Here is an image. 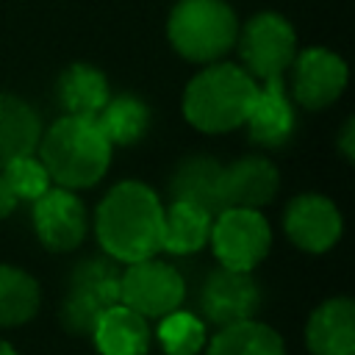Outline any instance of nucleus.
Here are the masks:
<instances>
[{"instance_id":"obj_1","label":"nucleus","mask_w":355,"mask_h":355,"mask_svg":"<svg viewBox=\"0 0 355 355\" xmlns=\"http://www.w3.org/2000/svg\"><path fill=\"white\" fill-rule=\"evenodd\" d=\"M164 205L155 189L141 180H122L108 189L94 211L100 250L116 263H133L161 250Z\"/></svg>"},{"instance_id":"obj_2","label":"nucleus","mask_w":355,"mask_h":355,"mask_svg":"<svg viewBox=\"0 0 355 355\" xmlns=\"http://www.w3.org/2000/svg\"><path fill=\"white\" fill-rule=\"evenodd\" d=\"M111 150L114 147L94 116L64 114L42 133L36 155L55 186L75 191L103 180L111 166Z\"/></svg>"},{"instance_id":"obj_3","label":"nucleus","mask_w":355,"mask_h":355,"mask_svg":"<svg viewBox=\"0 0 355 355\" xmlns=\"http://www.w3.org/2000/svg\"><path fill=\"white\" fill-rule=\"evenodd\" d=\"M258 80L230 61H211L183 92V116L202 133H227L244 125L255 100Z\"/></svg>"},{"instance_id":"obj_4","label":"nucleus","mask_w":355,"mask_h":355,"mask_svg":"<svg viewBox=\"0 0 355 355\" xmlns=\"http://www.w3.org/2000/svg\"><path fill=\"white\" fill-rule=\"evenodd\" d=\"M166 36L186 61L211 64L236 44L239 17L225 0H178L166 19Z\"/></svg>"},{"instance_id":"obj_5","label":"nucleus","mask_w":355,"mask_h":355,"mask_svg":"<svg viewBox=\"0 0 355 355\" xmlns=\"http://www.w3.org/2000/svg\"><path fill=\"white\" fill-rule=\"evenodd\" d=\"M119 263L100 252L75 263L69 272V288L61 300L58 319L72 336H92L97 319L119 300Z\"/></svg>"},{"instance_id":"obj_6","label":"nucleus","mask_w":355,"mask_h":355,"mask_svg":"<svg viewBox=\"0 0 355 355\" xmlns=\"http://www.w3.org/2000/svg\"><path fill=\"white\" fill-rule=\"evenodd\" d=\"M208 244L219 261V266L252 272L272 247V227L258 208L227 205L214 214Z\"/></svg>"},{"instance_id":"obj_7","label":"nucleus","mask_w":355,"mask_h":355,"mask_svg":"<svg viewBox=\"0 0 355 355\" xmlns=\"http://www.w3.org/2000/svg\"><path fill=\"white\" fill-rule=\"evenodd\" d=\"M239 55L244 69L261 83L272 78H283L297 55V33L294 25L277 11H258L239 28Z\"/></svg>"},{"instance_id":"obj_8","label":"nucleus","mask_w":355,"mask_h":355,"mask_svg":"<svg viewBox=\"0 0 355 355\" xmlns=\"http://www.w3.org/2000/svg\"><path fill=\"white\" fill-rule=\"evenodd\" d=\"M119 300L144 319H161L183 305L186 280L169 261L150 255L125 263L119 275Z\"/></svg>"},{"instance_id":"obj_9","label":"nucleus","mask_w":355,"mask_h":355,"mask_svg":"<svg viewBox=\"0 0 355 355\" xmlns=\"http://www.w3.org/2000/svg\"><path fill=\"white\" fill-rule=\"evenodd\" d=\"M291 97L308 111L333 105L347 89V64L327 47H308L291 61Z\"/></svg>"},{"instance_id":"obj_10","label":"nucleus","mask_w":355,"mask_h":355,"mask_svg":"<svg viewBox=\"0 0 355 355\" xmlns=\"http://www.w3.org/2000/svg\"><path fill=\"white\" fill-rule=\"evenodd\" d=\"M33 230L50 252H72L83 244L89 216L83 200L64 186H50L33 200Z\"/></svg>"},{"instance_id":"obj_11","label":"nucleus","mask_w":355,"mask_h":355,"mask_svg":"<svg viewBox=\"0 0 355 355\" xmlns=\"http://www.w3.org/2000/svg\"><path fill=\"white\" fill-rule=\"evenodd\" d=\"M261 305V288L252 277V272H239L219 266L208 272L200 288V311L202 319L227 327L244 319H255V311Z\"/></svg>"},{"instance_id":"obj_12","label":"nucleus","mask_w":355,"mask_h":355,"mask_svg":"<svg viewBox=\"0 0 355 355\" xmlns=\"http://www.w3.org/2000/svg\"><path fill=\"white\" fill-rule=\"evenodd\" d=\"M283 227H286V236L300 250L319 255L338 244L344 233V219H341L338 205L330 197L305 191V194H297L286 205Z\"/></svg>"},{"instance_id":"obj_13","label":"nucleus","mask_w":355,"mask_h":355,"mask_svg":"<svg viewBox=\"0 0 355 355\" xmlns=\"http://www.w3.org/2000/svg\"><path fill=\"white\" fill-rule=\"evenodd\" d=\"M244 125H247L250 139L258 147L275 150V147H283L291 141V136L297 130V108L286 92L283 78L258 83V92H255V100L250 105Z\"/></svg>"},{"instance_id":"obj_14","label":"nucleus","mask_w":355,"mask_h":355,"mask_svg":"<svg viewBox=\"0 0 355 355\" xmlns=\"http://www.w3.org/2000/svg\"><path fill=\"white\" fill-rule=\"evenodd\" d=\"M311 355H355V305L349 297H330L305 322Z\"/></svg>"},{"instance_id":"obj_15","label":"nucleus","mask_w":355,"mask_h":355,"mask_svg":"<svg viewBox=\"0 0 355 355\" xmlns=\"http://www.w3.org/2000/svg\"><path fill=\"white\" fill-rule=\"evenodd\" d=\"M169 197L194 202L208 214H219L227 208L225 202V166L211 155H189L183 158L169 178Z\"/></svg>"},{"instance_id":"obj_16","label":"nucleus","mask_w":355,"mask_h":355,"mask_svg":"<svg viewBox=\"0 0 355 355\" xmlns=\"http://www.w3.org/2000/svg\"><path fill=\"white\" fill-rule=\"evenodd\" d=\"M92 341L100 355H147L153 344V327L150 319L125 302H116L97 319Z\"/></svg>"},{"instance_id":"obj_17","label":"nucleus","mask_w":355,"mask_h":355,"mask_svg":"<svg viewBox=\"0 0 355 355\" xmlns=\"http://www.w3.org/2000/svg\"><path fill=\"white\" fill-rule=\"evenodd\" d=\"M280 189L277 166L263 155H244L225 166V202L239 208H263Z\"/></svg>"},{"instance_id":"obj_18","label":"nucleus","mask_w":355,"mask_h":355,"mask_svg":"<svg viewBox=\"0 0 355 355\" xmlns=\"http://www.w3.org/2000/svg\"><path fill=\"white\" fill-rule=\"evenodd\" d=\"M211 222L214 214L194 202L172 200L164 208V222H161V250L172 255H191L200 252L208 244L211 236Z\"/></svg>"},{"instance_id":"obj_19","label":"nucleus","mask_w":355,"mask_h":355,"mask_svg":"<svg viewBox=\"0 0 355 355\" xmlns=\"http://www.w3.org/2000/svg\"><path fill=\"white\" fill-rule=\"evenodd\" d=\"M55 97L69 116H97L111 97L105 75L92 64H72L61 72L55 83Z\"/></svg>"},{"instance_id":"obj_20","label":"nucleus","mask_w":355,"mask_h":355,"mask_svg":"<svg viewBox=\"0 0 355 355\" xmlns=\"http://www.w3.org/2000/svg\"><path fill=\"white\" fill-rule=\"evenodd\" d=\"M42 139V122L36 111L17 94L0 92V169L19 158L36 153Z\"/></svg>"},{"instance_id":"obj_21","label":"nucleus","mask_w":355,"mask_h":355,"mask_svg":"<svg viewBox=\"0 0 355 355\" xmlns=\"http://www.w3.org/2000/svg\"><path fill=\"white\" fill-rule=\"evenodd\" d=\"M94 119L111 147H130L150 130V105L136 94H114Z\"/></svg>"},{"instance_id":"obj_22","label":"nucleus","mask_w":355,"mask_h":355,"mask_svg":"<svg viewBox=\"0 0 355 355\" xmlns=\"http://www.w3.org/2000/svg\"><path fill=\"white\" fill-rule=\"evenodd\" d=\"M205 355H286V347L275 327L244 319L219 327V333L205 344Z\"/></svg>"},{"instance_id":"obj_23","label":"nucleus","mask_w":355,"mask_h":355,"mask_svg":"<svg viewBox=\"0 0 355 355\" xmlns=\"http://www.w3.org/2000/svg\"><path fill=\"white\" fill-rule=\"evenodd\" d=\"M42 294L31 272L0 263V327L28 324L39 311Z\"/></svg>"},{"instance_id":"obj_24","label":"nucleus","mask_w":355,"mask_h":355,"mask_svg":"<svg viewBox=\"0 0 355 355\" xmlns=\"http://www.w3.org/2000/svg\"><path fill=\"white\" fill-rule=\"evenodd\" d=\"M155 341L166 355H200L208 344V330L197 313L175 308L158 319Z\"/></svg>"},{"instance_id":"obj_25","label":"nucleus","mask_w":355,"mask_h":355,"mask_svg":"<svg viewBox=\"0 0 355 355\" xmlns=\"http://www.w3.org/2000/svg\"><path fill=\"white\" fill-rule=\"evenodd\" d=\"M0 172H3L6 183L11 186L17 200L33 202V200H39L53 186V180H50V175H47V169H44V164H42V158L36 153L19 155V158L8 161Z\"/></svg>"},{"instance_id":"obj_26","label":"nucleus","mask_w":355,"mask_h":355,"mask_svg":"<svg viewBox=\"0 0 355 355\" xmlns=\"http://www.w3.org/2000/svg\"><path fill=\"white\" fill-rule=\"evenodd\" d=\"M336 144H338V153H341L347 161H352V158H355V122H352V119H347V122H344V128H341V133H338Z\"/></svg>"},{"instance_id":"obj_27","label":"nucleus","mask_w":355,"mask_h":355,"mask_svg":"<svg viewBox=\"0 0 355 355\" xmlns=\"http://www.w3.org/2000/svg\"><path fill=\"white\" fill-rule=\"evenodd\" d=\"M17 197H14V191H11V186L6 183V178H3V172H0V219H6V216H11V211L17 208Z\"/></svg>"},{"instance_id":"obj_28","label":"nucleus","mask_w":355,"mask_h":355,"mask_svg":"<svg viewBox=\"0 0 355 355\" xmlns=\"http://www.w3.org/2000/svg\"><path fill=\"white\" fill-rule=\"evenodd\" d=\"M0 355H17V349H14L8 341H3V338H0Z\"/></svg>"}]
</instances>
